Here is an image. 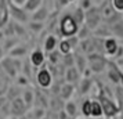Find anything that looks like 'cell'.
I'll return each instance as SVG.
<instances>
[{
  "label": "cell",
  "mask_w": 123,
  "mask_h": 119,
  "mask_svg": "<svg viewBox=\"0 0 123 119\" xmlns=\"http://www.w3.org/2000/svg\"><path fill=\"white\" fill-rule=\"evenodd\" d=\"M58 28H60V33H61L62 38H72V36H76L79 31L78 24L73 21V18L71 14H64L61 18H60V22H58Z\"/></svg>",
  "instance_id": "1"
},
{
  "label": "cell",
  "mask_w": 123,
  "mask_h": 119,
  "mask_svg": "<svg viewBox=\"0 0 123 119\" xmlns=\"http://www.w3.org/2000/svg\"><path fill=\"white\" fill-rule=\"evenodd\" d=\"M98 101H100V104H101L104 116H106V118H109V119H113L119 115V112H120V105H119L117 101H115L113 98L105 96V94H102Z\"/></svg>",
  "instance_id": "2"
},
{
  "label": "cell",
  "mask_w": 123,
  "mask_h": 119,
  "mask_svg": "<svg viewBox=\"0 0 123 119\" xmlns=\"http://www.w3.org/2000/svg\"><path fill=\"white\" fill-rule=\"evenodd\" d=\"M101 24V15H100V7L93 6L87 11H84V25L93 32L98 25Z\"/></svg>",
  "instance_id": "3"
},
{
  "label": "cell",
  "mask_w": 123,
  "mask_h": 119,
  "mask_svg": "<svg viewBox=\"0 0 123 119\" xmlns=\"http://www.w3.org/2000/svg\"><path fill=\"white\" fill-rule=\"evenodd\" d=\"M100 15H101V19L105 21L106 25H109V24L117 21L119 18H122V14L116 13L112 8L111 3H106V1L102 6H100Z\"/></svg>",
  "instance_id": "4"
},
{
  "label": "cell",
  "mask_w": 123,
  "mask_h": 119,
  "mask_svg": "<svg viewBox=\"0 0 123 119\" xmlns=\"http://www.w3.org/2000/svg\"><path fill=\"white\" fill-rule=\"evenodd\" d=\"M8 14H10V17L12 18V21H15V22H19V24L29 22L28 13L25 11L22 7L14 6V4L10 3V1H8Z\"/></svg>",
  "instance_id": "5"
},
{
  "label": "cell",
  "mask_w": 123,
  "mask_h": 119,
  "mask_svg": "<svg viewBox=\"0 0 123 119\" xmlns=\"http://www.w3.org/2000/svg\"><path fill=\"white\" fill-rule=\"evenodd\" d=\"M87 61L90 63V68L89 69L91 71V72H95V74H100V72H102V71L106 68V64H108L104 57L100 56V54H95V53L90 54Z\"/></svg>",
  "instance_id": "6"
},
{
  "label": "cell",
  "mask_w": 123,
  "mask_h": 119,
  "mask_svg": "<svg viewBox=\"0 0 123 119\" xmlns=\"http://www.w3.org/2000/svg\"><path fill=\"white\" fill-rule=\"evenodd\" d=\"M36 82L40 89H50L53 85V75H51L50 69L40 68L36 74Z\"/></svg>",
  "instance_id": "7"
},
{
  "label": "cell",
  "mask_w": 123,
  "mask_h": 119,
  "mask_svg": "<svg viewBox=\"0 0 123 119\" xmlns=\"http://www.w3.org/2000/svg\"><path fill=\"white\" fill-rule=\"evenodd\" d=\"M46 63V54L42 49H35L32 50L31 56H29V64L33 67V68H40L43 67Z\"/></svg>",
  "instance_id": "8"
},
{
  "label": "cell",
  "mask_w": 123,
  "mask_h": 119,
  "mask_svg": "<svg viewBox=\"0 0 123 119\" xmlns=\"http://www.w3.org/2000/svg\"><path fill=\"white\" fill-rule=\"evenodd\" d=\"M117 47H119V43L115 38H105L102 40V50H104V54L109 57H113L116 54Z\"/></svg>",
  "instance_id": "9"
},
{
  "label": "cell",
  "mask_w": 123,
  "mask_h": 119,
  "mask_svg": "<svg viewBox=\"0 0 123 119\" xmlns=\"http://www.w3.org/2000/svg\"><path fill=\"white\" fill-rule=\"evenodd\" d=\"M108 29H109L111 36L123 40V17L119 18V19L115 21V22L109 24V25H108Z\"/></svg>",
  "instance_id": "10"
},
{
  "label": "cell",
  "mask_w": 123,
  "mask_h": 119,
  "mask_svg": "<svg viewBox=\"0 0 123 119\" xmlns=\"http://www.w3.org/2000/svg\"><path fill=\"white\" fill-rule=\"evenodd\" d=\"M1 67L4 69V72H6L8 76H11V78H17L18 75V71L15 68V65H14V60H12L11 57H4L3 58V61H1Z\"/></svg>",
  "instance_id": "11"
},
{
  "label": "cell",
  "mask_w": 123,
  "mask_h": 119,
  "mask_svg": "<svg viewBox=\"0 0 123 119\" xmlns=\"http://www.w3.org/2000/svg\"><path fill=\"white\" fill-rule=\"evenodd\" d=\"M25 111H26V105L22 101V98L21 97H15L11 102V112L14 113V116L25 115Z\"/></svg>",
  "instance_id": "12"
},
{
  "label": "cell",
  "mask_w": 123,
  "mask_h": 119,
  "mask_svg": "<svg viewBox=\"0 0 123 119\" xmlns=\"http://www.w3.org/2000/svg\"><path fill=\"white\" fill-rule=\"evenodd\" d=\"M47 18H49V10H47V7L42 6V7H39L35 13L31 14L29 21H35V22H44Z\"/></svg>",
  "instance_id": "13"
},
{
  "label": "cell",
  "mask_w": 123,
  "mask_h": 119,
  "mask_svg": "<svg viewBox=\"0 0 123 119\" xmlns=\"http://www.w3.org/2000/svg\"><path fill=\"white\" fill-rule=\"evenodd\" d=\"M80 76H82V75H80V72L78 71V68H76L75 65L67 68V72H65V79H67V83H71V85L76 83V82H79Z\"/></svg>",
  "instance_id": "14"
},
{
  "label": "cell",
  "mask_w": 123,
  "mask_h": 119,
  "mask_svg": "<svg viewBox=\"0 0 123 119\" xmlns=\"http://www.w3.org/2000/svg\"><path fill=\"white\" fill-rule=\"evenodd\" d=\"M104 116L102 113V108H101V104L98 100H91V104H90V118L91 119H101Z\"/></svg>",
  "instance_id": "15"
},
{
  "label": "cell",
  "mask_w": 123,
  "mask_h": 119,
  "mask_svg": "<svg viewBox=\"0 0 123 119\" xmlns=\"http://www.w3.org/2000/svg\"><path fill=\"white\" fill-rule=\"evenodd\" d=\"M64 112L67 115V118H78V104L72 100L65 101L64 104Z\"/></svg>",
  "instance_id": "16"
},
{
  "label": "cell",
  "mask_w": 123,
  "mask_h": 119,
  "mask_svg": "<svg viewBox=\"0 0 123 119\" xmlns=\"http://www.w3.org/2000/svg\"><path fill=\"white\" fill-rule=\"evenodd\" d=\"M57 46H58V40L54 35H49L44 39V43H43V51L44 53H51V51L57 50Z\"/></svg>",
  "instance_id": "17"
},
{
  "label": "cell",
  "mask_w": 123,
  "mask_h": 119,
  "mask_svg": "<svg viewBox=\"0 0 123 119\" xmlns=\"http://www.w3.org/2000/svg\"><path fill=\"white\" fill-rule=\"evenodd\" d=\"M60 96H61L62 100H65V101H69L71 100V97L73 96V93H75V86L71 85V83H64V85L60 87Z\"/></svg>",
  "instance_id": "18"
},
{
  "label": "cell",
  "mask_w": 123,
  "mask_h": 119,
  "mask_svg": "<svg viewBox=\"0 0 123 119\" xmlns=\"http://www.w3.org/2000/svg\"><path fill=\"white\" fill-rule=\"evenodd\" d=\"M26 53H28L26 46L18 43L14 49H11V50L8 51V57H11V58H24V57L26 56Z\"/></svg>",
  "instance_id": "19"
},
{
  "label": "cell",
  "mask_w": 123,
  "mask_h": 119,
  "mask_svg": "<svg viewBox=\"0 0 123 119\" xmlns=\"http://www.w3.org/2000/svg\"><path fill=\"white\" fill-rule=\"evenodd\" d=\"M42 6H43V0H26L22 8L26 13H31V14H32V13H35Z\"/></svg>",
  "instance_id": "20"
},
{
  "label": "cell",
  "mask_w": 123,
  "mask_h": 119,
  "mask_svg": "<svg viewBox=\"0 0 123 119\" xmlns=\"http://www.w3.org/2000/svg\"><path fill=\"white\" fill-rule=\"evenodd\" d=\"M12 28H14V36L15 38H18V39H26L28 38V35H26L28 32H26V29L22 24L12 21Z\"/></svg>",
  "instance_id": "21"
},
{
  "label": "cell",
  "mask_w": 123,
  "mask_h": 119,
  "mask_svg": "<svg viewBox=\"0 0 123 119\" xmlns=\"http://www.w3.org/2000/svg\"><path fill=\"white\" fill-rule=\"evenodd\" d=\"M71 15H72V18H73V21L78 24V26L80 28L82 25L84 24V11L80 8V7H76L75 10H73V13H71Z\"/></svg>",
  "instance_id": "22"
},
{
  "label": "cell",
  "mask_w": 123,
  "mask_h": 119,
  "mask_svg": "<svg viewBox=\"0 0 123 119\" xmlns=\"http://www.w3.org/2000/svg\"><path fill=\"white\" fill-rule=\"evenodd\" d=\"M120 76H122V72L119 71V68L112 67V68L108 69V78H109V80L113 82L115 85H119V82H120Z\"/></svg>",
  "instance_id": "23"
},
{
  "label": "cell",
  "mask_w": 123,
  "mask_h": 119,
  "mask_svg": "<svg viewBox=\"0 0 123 119\" xmlns=\"http://www.w3.org/2000/svg\"><path fill=\"white\" fill-rule=\"evenodd\" d=\"M58 53L61 54V56H68V54H71L72 53V47H71V44L68 43L67 39H62L60 43H58Z\"/></svg>",
  "instance_id": "24"
},
{
  "label": "cell",
  "mask_w": 123,
  "mask_h": 119,
  "mask_svg": "<svg viewBox=\"0 0 123 119\" xmlns=\"http://www.w3.org/2000/svg\"><path fill=\"white\" fill-rule=\"evenodd\" d=\"M90 90H91V80L89 78H82L80 83H79V91H80V94L83 96L86 93H89Z\"/></svg>",
  "instance_id": "25"
},
{
  "label": "cell",
  "mask_w": 123,
  "mask_h": 119,
  "mask_svg": "<svg viewBox=\"0 0 123 119\" xmlns=\"http://www.w3.org/2000/svg\"><path fill=\"white\" fill-rule=\"evenodd\" d=\"M21 98H22V101L25 102V105L28 107V105H31V104L35 101V91L31 90V89H25Z\"/></svg>",
  "instance_id": "26"
},
{
  "label": "cell",
  "mask_w": 123,
  "mask_h": 119,
  "mask_svg": "<svg viewBox=\"0 0 123 119\" xmlns=\"http://www.w3.org/2000/svg\"><path fill=\"white\" fill-rule=\"evenodd\" d=\"M28 29L35 35H39L43 29H44V24L43 22H35V21H29L28 22Z\"/></svg>",
  "instance_id": "27"
},
{
  "label": "cell",
  "mask_w": 123,
  "mask_h": 119,
  "mask_svg": "<svg viewBox=\"0 0 123 119\" xmlns=\"http://www.w3.org/2000/svg\"><path fill=\"white\" fill-rule=\"evenodd\" d=\"M75 64H76V68H78V71L80 72V75L84 72L86 68H89V67H87V60H86L84 57H82V56L75 57Z\"/></svg>",
  "instance_id": "28"
},
{
  "label": "cell",
  "mask_w": 123,
  "mask_h": 119,
  "mask_svg": "<svg viewBox=\"0 0 123 119\" xmlns=\"http://www.w3.org/2000/svg\"><path fill=\"white\" fill-rule=\"evenodd\" d=\"M18 43H19V39H18V38H6V39H4L3 49H4L6 53H8V51L11 50V49H14Z\"/></svg>",
  "instance_id": "29"
},
{
  "label": "cell",
  "mask_w": 123,
  "mask_h": 119,
  "mask_svg": "<svg viewBox=\"0 0 123 119\" xmlns=\"http://www.w3.org/2000/svg\"><path fill=\"white\" fill-rule=\"evenodd\" d=\"M90 35H91V31H90V29L83 24V25L79 28L78 33H76V36H78V39H79V40H83V39H89Z\"/></svg>",
  "instance_id": "30"
},
{
  "label": "cell",
  "mask_w": 123,
  "mask_h": 119,
  "mask_svg": "<svg viewBox=\"0 0 123 119\" xmlns=\"http://www.w3.org/2000/svg\"><path fill=\"white\" fill-rule=\"evenodd\" d=\"M90 104H91V100H84L82 107H80V111H82L84 118H90Z\"/></svg>",
  "instance_id": "31"
},
{
  "label": "cell",
  "mask_w": 123,
  "mask_h": 119,
  "mask_svg": "<svg viewBox=\"0 0 123 119\" xmlns=\"http://www.w3.org/2000/svg\"><path fill=\"white\" fill-rule=\"evenodd\" d=\"M60 53H58V50H54V51H51V53H49V63L53 64V65H57L58 64V61H60Z\"/></svg>",
  "instance_id": "32"
},
{
  "label": "cell",
  "mask_w": 123,
  "mask_h": 119,
  "mask_svg": "<svg viewBox=\"0 0 123 119\" xmlns=\"http://www.w3.org/2000/svg\"><path fill=\"white\" fill-rule=\"evenodd\" d=\"M46 116V108L43 107H35L33 108V118L35 119H42V118H44Z\"/></svg>",
  "instance_id": "33"
},
{
  "label": "cell",
  "mask_w": 123,
  "mask_h": 119,
  "mask_svg": "<svg viewBox=\"0 0 123 119\" xmlns=\"http://www.w3.org/2000/svg\"><path fill=\"white\" fill-rule=\"evenodd\" d=\"M111 6L116 13L119 14L123 13V0H111Z\"/></svg>",
  "instance_id": "34"
},
{
  "label": "cell",
  "mask_w": 123,
  "mask_h": 119,
  "mask_svg": "<svg viewBox=\"0 0 123 119\" xmlns=\"http://www.w3.org/2000/svg\"><path fill=\"white\" fill-rule=\"evenodd\" d=\"M94 6V4H93V0H82V1H80V8H82V10H83V11H87V10H89V8H91V7Z\"/></svg>",
  "instance_id": "35"
},
{
  "label": "cell",
  "mask_w": 123,
  "mask_h": 119,
  "mask_svg": "<svg viewBox=\"0 0 123 119\" xmlns=\"http://www.w3.org/2000/svg\"><path fill=\"white\" fill-rule=\"evenodd\" d=\"M64 63H65V65H67V68L73 67V64H75V58H73L72 54H68V56L64 57Z\"/></svg>",
  "instance_id": "36"
},
{
  "label": "cell",
  "mask_w": 123,
  "mask_h": 119,
  "mask_svg": "<svg viewBox=\"0 0 123 119\" xmlns=\"http://www.w3.org/2000/svg\"><path fill=\"white\" fill-rule=\"evenodd\" d=\"M68 40V43L71 44V47H72V50L73 49H76V46L79 44V39H78V36H72V38H67Z\"/></svg>",
  "instance_id": "37"
},
{
  "label": "cell",
  "mask_w": 123,
  "mask_h": 119,
  "mask_svg": "<svg viewBox=\"0 0 123 119\" xmlns=\"http://www.w3.org/2000/svg\"><path fill=\"white\" fill-rule=\"evenodd\" d=\"M17 83L21 86H25L28 85V78L25 75H17Z\"/></svg>",
  "instance_id": "38"
},
{
  "label": "cell",
  "mask_w": 123,
  "mask_h": 119,
  "mask_svg": "<svg viewBox=\"0 0 123 119\" xmlns=\"http://www.w3.org/2000/svg\"><path fill=\"white\" fill-rule=\"evenodd\" d=\"M8 1L12 3L14 6H17V7H24V4H25L26 0H8Z\"/></svg>",
  "instance_id": "39"
},
{
  "label": "cell",
  "mask_w": 123,
  "mask_h": 119,
  "mask_svg": "<svg viewBox=\"0 0 123 119\" xmlns=\"http://www.w3.org/2000/svg\"><path fill=\"white\" fill-rule=\"evenodd\" d=\"M123 56V46L119 44V47H117V51H116V54L113 56V58H122Z\"/></svg>",
  "instance_id": "40"
},
{
  "label": "cell",
  "mask_w": 123,
  "mask_h": 119,
  "mask_svg": "<svg viewBox=\"0 0 123 119\" xmlns=\"http://www.w3.org/2000/svg\"><path fill=\"white\" fill-rule=\"evenodd\" d=\"M4 57H6V51H4V49L0 46V63L3 61V58H4Z\"/></svg>",
  "instance_id": "41"
},
{
  "label": "cell",
  "mask_w": 123,
  "mask_h": 119,
  "mask_svg": "<svg viewBox=\"0 0 123 119\" xmlns=\"http://www.w3.org/2000/svg\"><path fill=\"white\" fill-rule=\"evenodd\" d=\"M57 3H58L61 7H65V6H68V4H69L67 0H57Z\"/></svg>",
  "instance_id": "42"
},
{
  "label": "cell",
  "mask_w": 123,
  "mask_h": 119,
  "mask_svg": "<svg viewBox=\"0 0 123 119\" xmlns=\"http://www.w3.org/2000/svg\"><path fill=\"white\" fill-rule=\"evenodd\" d=\"M119 85H120V87L123 89V72H122V76H120V82H119Z\"/></svg>",
  "instance_id": "43"
},
{
  "label": "cell",
  "mask_w": 123,
  "mask_h": 119,
  "mask_svg": "<svg viewBox=\"0 0 123 119\" xmlns=\"http://www.w3.org/2000/svg\"><path fill=\"white\" fill-rule=\"evenodd\" d=\"M18 119H28L26 115H21V116H18Z\"/></svg>",
  "instance_id": "44"
},
{
  "label": "cell",
  "mask_w": 123,
  "mask_h": 119,
  "mask_svg": "<svg viewBox=\"0 0 123 119\" xmlns=\"http://www.w3.org/2000/svg\"><path fill=\"white\" fill-rule=\"evenodd\" d=\"M68 3H69V4H71V3H73V1H76V0H67Z\"/></svg>",
  "instance_id": "45"
},
{
  "label": "cell",
  "mask_w": 123,
  "mask_h": 119,
  "mask_svg": "<svg viewBox=\"0 0 123 119\" xmlns=\"http://www.w3.org/2000/svg\"><path fill=\"white\" fill-rule=\"evenodd\" d=\"M6 119H15V116H7Z\"/></svg>",
  "instance_id": "46"
},
{
  "label": "cell",
  "mask_w": 123,
  "mask_h": 119,
  "mask_svg": "<svg viewBox=\"0 0 123 119\" xmlns=\"http://www.w3.org/2000/svg\"><path fill=\"white\" fill-rule=\"evenodd\" d=\"M75 119H86V118H79V116H78V118H75Z\"/></svg>",
  "instance_id": "47"
},
{
  "label": "cell",
  "mask_w": 123,
  "mask_h": 119,
  "mask_svg": "<svg viewBox=\"0 0 123 119\" xmlns=\"http://www.w3.org/2000/svg\"><path fill=\"white\" fill-rule=\"evenodd\" d=\"M105 1H106V3H111V0H105Z\"/></svg>",
  "instance_id": "48"
},
{
  "label": "cell",
  "mask_w": 123,
  "mask_h": 119,
  "mask_svg": "<svg viewBox=\"0 0 123 119\" xmlns=\"http://www.w3.org/2000/svg\"><path fill=\"white\" fill-rule=\"evenodd\" d=\"M42 119H50V118H47V116H44V118H42Z\"/></svg>",
  "instance_id": "49"
}]
</instances>
